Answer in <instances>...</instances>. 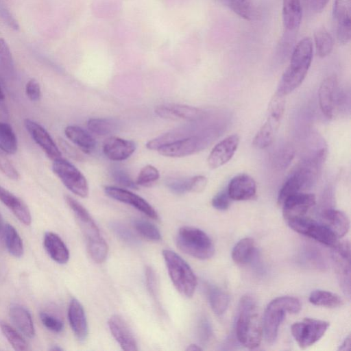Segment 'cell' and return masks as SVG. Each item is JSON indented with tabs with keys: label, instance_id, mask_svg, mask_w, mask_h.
I'll list each match as a JSON object with an SVG mask.
<instances>
[{
	"label": "cell",
	"instance_id": "6da1fadb",
	"mask_svg": "<svg viewBox=\"0 0 351 351\" xmlns=\"http://www.w3.org/2000/svg\"><path fill=\"white\" fill-rule=\"evenodd\" d=\"M263 334V320L256 301L252 295H243L236 321L237 338L244 347L254 349L259 346Z\"/></svg>",
	"mask_w": 351,
	"mask_h": 351
},
{
	"label": "cell",
	"instance_id": "7a4b0ae2",
	"mask_svg": "<svg viewBox=\"0 0 351 351\" xmlns=\"http://www.w3.org/2000/svg\"><path fill=\"white\" fill-rule=\"evenodd\" d=\"M312 59L313 42L309 37H305L295 46L276 92L286 96L299 87L306 76Z\"/></svg>",
	"mask_w": 351,
	"mask_h": 351
},
{
	"label": "cell",
	"instance_id": "3957f363",
	"mask_svg": "<svg viewBox=\"0 0 351 351\" xmlns=\"http://www.w3.org/2000/svg\"><path fill=\"white\" fill-rule=\"evenodd\" d=\"M64 199L78 221L90 256L95 263H102L107 258L108 246L97 224L88 210L75 199L68 195Z\"/></svg>",
	"mask_w": 351,
	"mask_h": 351
},
{
	"label": "cell",
	"instance_id": "277c9868",
	"mask_svg": "<svg viewBox=\"0 0 351 351\" xmlns=\"http://www.w3.org/2000/svg\"><path fill=\"white\" fill-rule=\"evenodd\" d=\"M326 152V149H320L313 157L304 161L286 180L278 193V205L281 206L288 197L313 186L325 160Z\"/></svg>",
	"mask_w": 351,
	"mask_h": 351
},
{
	"label": "cell",
	"instance_id": "5b68a950",
	"mask_svg": "<svg viewBox=\"0 0 351 351\" xmlns=\"http://www.w3.org/2000/svg\"><path fill=\"white\" fill-rule=\"evenodd\" d=\"M300 309V302L294 297L281 296L271 300L267 306L263 318V330L266 341L273 343L286 314L298 313Z\"/></svg>",
	"mask_w": 351,
	"mask_h": 351
},
{
	"label": "cell",
	"instance_id": "8992f818",
	"mask_svg": "<svg viewBox=\"0 0 351 351\" xmlns=\"http://www.w3.org/2000/svg\"><path fill=\"white\" fill-rule=\"evenodd\" d=\"M162 256L171 280L177 291L184 297H192L196 289L197 278L191 267L172 250H164Z\"/></svg>",
	"mask_w": 351,
	"mask_h": 351
},
{
	"label": "cell",
	"instance_id": "52a82bcc",
	"mask_svg": "<svg viewBox=\"0 0 351 351\" xmlns=\"http://www.w3.org/2000/svg\"><path fill=\"white\" fill-rule=\"evenodd\" d=\"M176 242L184 253L200 260L210 258L215 253V247L210 238L202 230L183 226L177 233Z\"/></svg>",
	"mask_w": 351,
	"mask_h": 351
},
{
	"label": "cell",
	"instance_id": "ba28073f",
	"mask_svg": "<svg viewBox=\"0 0 351 351\" xmlns=\"http://www.w3.org/2000/svg\"><path fill=\"white\" fill-rule=\"evenodd\" d=\"M53 161V171L63 184L76 195L86 197L89 191L88 184L81 171L62 158Z\"/></svg>",
	"mask_w": 351,
	"mask_h": 351
},
{
	"label": "cell",
	"instance_id": "9c48e42d",
	"mask_svg": "<svg viewBox=\"0 0 351 351\" xmlns=\"http://www.w3.org/2000/svg\"><path fill=\"white\" fill-rule=\"evenodd\" d=\"M287 223L298 233L326 245L333 247L338 241V238L325 225L305 216L289 220Z\"/></svg>",
	"mask_w": 351,
	"mask_h": 351
},
{
	"label": "cell",
	"instance_id": "30bf717a",
	"mask_svg": "<svg viewBox=\"0 0 351 351\" xmlns=\"http://www.w3.org/2000/svg\"><path fill=\"white\" fill-rule=\"evenodd\" d=\"M328 326L329 323L326 321L305 318L294 323L291 331L299 347L306 349L318 341L324 335Z\"/></svg>",
	"mask_w": 351,
	"mask_h": 351
},
{
	"label": "cell",
	"instance_id": "8fae6325",
	"mask_svg": "<svg viewBox=\"0 0 351 351\" xmlns=\"http://www.w3.org/2000/svg\"><path fill=\"white\" fill-rule=\"evenodd\" d=\"M332 259L343 292L350 296V245L348 241H339L333 246Z\"/></svg>",
	"mask_w": 351,
	"mask_h": 351
},
{
	"label": "cell",
	"instance_id": "7c38bea8",
	"mask_svg": "<svg viewBox=\"0 0 351 351\" xmlns=\"http://www.w3.org/2000/svg\"><path fill=\"white\" fill-rule=\"evenodd\" d=\"M206 140L203 136L190 135L176 141L160 147L157 151L164 156L180 158L191 155L205 145Z\"/></svg>",
	"mask_w": 351,
	"mask_h": 351
},
{
	"label": "cell",
	"instance_id": "4fadbf2b",
	"mask_svg": "<svg viewBox=\"0 0 351 351\" xmlns=\"http://www.w3.org/2000/svg\"><path fill=\"white\" fill-rule=\"evenodd\" d=\"M339 82L336 75L326 77L318 90L319 104L322 112L328 118H332L339 103Z\"/></svg>",
	"mask_w": 351,
	"mask_h": 351
},
{
	"label": "cell",
	"instance_id": "5bb4252c",
	"mask_svg": "<svg viewBox=\"0 0 351 351\" xmlns=\"http://www.w3.org/2000/svg\"><path fill=\"white\" fill-rule=\"evenodd\" d=\"M332 16L338 42L346 45L351 37V2L350 0H335Z\"/></svg>",
	"mask_w": 351,
	"mask_h": 351
},
{
	"label": "cell",
	"instance_id": "9a60e30c",
	"mask_svg": "<svg viewBox=\"0 0 351 351\" xmlns=\"http://www.w3.org/2000/svg\"><path fill=\"white\" fill-rule=\"evenodd\" d=\"M160 117L170 120L196 121L204 119L206 113L200 108L178 104H163L155 108Z\"/></svg>",
	"mask_w": 351,
	"mask_h": 351
},
{
	"label": "cell",
	"instance_id": "2e32d148",
	"mask_svg": "<svg viewBox=\"0 0 351 351\" xmlns=\"http://www.w3.org/2000/svg\"><path fill=\"white\" fill-rule=\"evenodd\" d=\"M104 191L110 198L133 206L148 217L153 219H158L155 209L139 195L126 189L112 186H106Z\"/></svg>",
	"mask_w": 351,
	"mask_h": 351
},
{
	"label": "cell",
	"instance_id": "e0dca14e",
	"mask_svg": "<svg viewBox=\"0 0 351 351\" xmlns=\"http://www.w3.org/2000/svg\"><path fill=\"white\" fill-rule=\"evenodd\" d=\"M316 198L312 193H298L288 197L282 204V215L287 222L297 217L305 216L315 205Z\"/></svg>",
	"mask_w": 351,
	"mask_h": 351
},
{
	"label": "cell",
	"instance_id": "ac0fdd59",
	"mask_svg": "<svg viewBox=\"0 0 351 351\" xmlns=\"http://www.w3.org/2000/svg\"><path fill=\"white\" fill-rule=\"evenodd\" d=\"M24 125L32 139L50 159L54 160L62 158L59 148L41 125L30 119H25Z\"/></svg>",
	"mask_w": 351,
	"mask_h": 351
},
{
	"label": "cell",
	"instance_id": "d6986e66",
	"mask_svg": "<svg viewBox=\"0 0 351 351\" xmlns=\"http://www.w3.org/2000/svg\"><path fill=\"white\" fill-rule=\"evenodd\" d=\"M239 144V136L232 134L217 143L210 152L208 165L212 169L218 168L227 163L235 154Z\"/></svg>",
	"mask_w": 351,
	"mask_h": 351
},
{
	"label": "cell",
	"instance_id": "ffe728a7",
	"mask_svg": "<svg viewBox=\"0 0 351 351\" xmlns=\"http://www.w3.org/2000/svg\"><path fill=\"white\" fill-rule=\"evenodd\" d=\"M108 324L112 335L123 350H138L136 339L123 317L113 315L109 318Z\"/></svg>",
	"mask_w": 351,
	"mask_h": 351
},
{
	"label": "cell",
	"instance_id": "44dd1931",
	"mask_svg": "<svg viewBox=\"0 0 351 351\" xmlns=\"http://www.w3.org/2000/svg\"><path fill=\"white\" fill-rule=\"evenodd\" d=\"M227 191L232 200H249L256 196V184L250 176L241 174L230 180Z\"/></svg>",
	"mask_w": 351,
	"mask_h": 351
},
{
	"label": "cell",
	"instance_id": "7402d4cb",
	"mask_svg": "<svg viewBox=\"0 0 351 351\" xmlns=\"http://www.w3.org/2000/svg\"><path fill=\"white\" fill-rule=\"evenodd\" d=\"M136 150V143L116 136L106 138L103 143V152L112 161H122L128 158Z\"/></svg>",
	"mask_w": 351,
	"mask_h": 351
},
{
	"label": "cell",
	"instance_id": "603a6c76",
	"mask_svg": "<svg viewBox=\"0 0 351 351\" xmlns=\"http://www.w3.org/2000/svg\"><path fill=\"white\" fill-rule=\"evenodd\" d=\"M68 319L75 337L80 341H84L88 335V323L84 308L75 298L70 301Z\"/></svg>",
	"mask_w": 351,
	"mask_h": 351
},
{
	"label": "cell",
	"instance_id": "cb8c5ba5",
	"mask_svg": "<svg viewBox=\"0 0 351 351\" xmlns=\"http://www.w3.org/2000/svg\"><path fill=\"white\" fill-rule=\"evenodd\" d=\"M321 223L325 225L338 239L347 234L350 228L348 216L334 208L324 209L321 214Z\"/></svg>",
	"mask_w": 351,
	"mask_h": 351
},
{
	"label": "cell",
	"instance_id": "d4e9b609",
	"mask_svg": "<svg viewBox=\"0 0 351 351\" xmlns=\"http://www.w3.org/2000/svg\"><path fill=\"white\" fill-rule=\"evenodd\" d=\"M302 6L300 0H283L282 24L287 33H295L302 21Z\"/></svg>",
	"mask_w": 351,
	"mask_h": 351
},
{
	"label": "cell",
	"instance_id": "484cf974",
	"mask_svg": "<svg viewBox=\"0 0 351 351\" xmlns=\"http://www.w3.org/2000/svg\"><path fill=\"white\" fill-rule=\"evenodd\" d=\"M0 201L25 225L31 223L32 218L26 204L19 197L0 185Z\"/></svg>",
	"mask_w": 351,
	"mask_h": 351
},
{
	"label": "cell",
	"instance_id": "4316f807",
	"mask_svg": "<svg viewBox=\"0 0 351 351\" xmlns=\"http://www.w3.org/2000/svg\"><path fill=\"white\" fill-rule=\"evenodd\" d=\"M44 246L49 256L58 263L64 264L69 261V251L58 234L51 232H46Z\"/></svg>",
	"mask_w": 351,
	"mask_h": 351
},
{
	"label": "cell",
	"instance_id": "83f0119b",
	"mask_svg": "<svg viewBox=\"0 0 351 351\" xmlns=\"http://www.w3.org/2000/svg\"><path fill=\"white\" fill-rule=\"evenodd\" d=\"M10 316L15 326L27 337L35 335V329L29 311L20 304H14L10 308Z\"/></svg>",
	"mask_w": 351,
	"mask_h": 351
},
{
	"label": "cell",
	"instance_id": "f1b7e54d",
	"mask_svg": "<svg viewBox=\"0 0 351 351\" xmlns=\"http://www.w3.org/2000/svg\"><path fill=\"white\" fill-rule=\"evenodd\" d=\"M64 134L73 143L85 153H90L96 146L95 138L79 126H67L64 129Z\"/></svg>",
	"mask_w": 351,
	"mask_h": 351
},
{
	"label": "cell",
	"instance_id": "f546056e",
	"mask_svg": "<svg viewBox=\"0 0 351 351\" xmlns=\"http://www.w3.org/2000/svg\"><path fill=\"white\" fill-rule=\"evenodd\" d=\"M16 76L15 66L10 49L3 38H0V77L4 82H10Z\"/></svg>",
	"mask_w": 351,
	"mask_h": 351
},
{
	"label": "cell",
	"instance_id": "4dcf8cb0",
	"mask_svg": "<svg viewBox=\"0 0 351 351\" xmlns=\"http://www.w3.org/2000/svg\"><path fill=\"white\" fill-rule=\"evenodd\" d=\"M87 127L92 133L104 136L118 131L121 127V123L116 119L93 118L88 121Z\"/></svg>",
	"mask_w": 351,
	"mask_h": 351
},
{
	"label": "cell",
	"instance_id": "1f68e13d",
	"mask_svg": "<svg viewBox=\"0 0 351 351\" xmlns=\"http://www.w3.org/2000/svg\"><path fill=\"white\" fill-rule=\"evenodd\" d=\"M254 248V241L252 238L242 239L234 245L232 258L237 265H245L251 260Z\"/></svg>",
	"mask_w": 351,
	"mask_h": 351
},
{
	"label": "cell",
	"instance_id": "d6a6232c",
	"mask_svg": "<svg viewBox=\"0 0 351 351\" xmlns=\"http://www.w3.org/2000/svg\"><path fill=\"white\" fill-rule=\"evenodd\" d=\"M240 17L252 21L256 18V8L251 0H219Z\"/></svg>",
	"mask_w": 351,
	"mask_h": 351
},
{
	"label": "cell",
	"instance_id": "836d02e7",
	"mask_svg": "<svg viewBox=\"0 0 351 351\" xmlns=\"http://www.w3.org/2000/svg\"><path fill=\"white\" fill-rule=\"evenodd\" d=\"M285 97L276 91L268 106L267 119L276 128H278L285 110Z\"/></svg>",
	"mask_w": 351,
	"mask_h": 351
},
{
	"label": "cell",
	"instance_id": "e575fe53",
	"mask_svg": "<svg viewBox=\"0 0 351 351\" xmlns=\"http://www.w3.org/2000/svg\"><path fill=\"white\" fill-rule=\"evenodd\" d=\"M309 301L314 305L327 308H337L341 306L343 304L342 298L338 295L319 289L311 292Z\"/></svg>",
	"mask_w": 351,
	"mask_h": 351
},
{
	"label": "cell",
	"instance_id": "d590c367",
	"mask_svg": "<svg viewBox=\"0 0 351 351\" xmlns=\"http://www.w3.org/2000/svg\"><path fill=\"white\" fill-rule=\"evenodd\" d=\"M3 236L8 252L14 257H21L24 251L23 244L16 229L10 224H5L3 228Z\"/></svg>",
	"mask_w": 351,
	"mask_h": 351
},
{
	"label": "cell",
	"instance_id": "8d00e7d4",
	"mask_svg": "<svg viewBox=\"0 0 351 351\" xmlns=\"http://www.w3.org/2000/svg\"><path fill=\"white\" fill-rule=\"evenodd\" d=\"M18 149L17 138L11 125L0 121V149L8 154H14Z\"/></svg>",
	"mask_w": 351,
	"mask_h": 351
},
{
	"label": "cell",
	"instance_id": "74e56055",
	"mask_svg": "<svg viewBox=\"0 0 351 351\" xmlns=\"http://www.w3.org/2000/svg\"><path fill=\"white\" fill-rule=\"evenodd\" d=\"M207 292L208 301L213 312L218 315L223 314L229 304V295L215 287H210Z\"/></svg>",
	"mask_w": 351,
	"mask_h": 351
},
{
	"label": "cell",
	"instance_id": "f35d334b",
	"mask_svg": "<svg viewBox=\"0 0 351 351\" xmlns=\"http://www.w3.org/2000/svg\"><path fill=\"white\" fill-rule=\"evenodd\" d=\"M314 41L318 56L324 58L331 53L333 49V40L325 28H319L315 32Z\"/></svg>",
	"mask_w": 351,
	"mask_h": 351
},
{
	"label": "cell",
	"instance_id": "ab89813d",
	"mask_svg": "<svg viewBox=\"0 0 351 351\" xmlns=\"http://www.w3.org/2000/svg\"><path fill=\"white\" fill-rule=\"evenodd\" d=\"M277 130L269 121H266L254 137L253 146L257 149H265L269 147L274 141Z\"/></svg>",
	"mask_w": 351,
	"mask_h": 351
},
{
	"label": "cell",
	"instance_id": "60d3db41",
	"mask_svg": "<svg viewBox=\"0 0 351 351\" xmlns=\"http://www.w3.org/2000/svg\"><path fill=\"white\" fill-rule=\"evenodd\" d=\"M0 328L2 333L15 350L25 351L28 345L23 337L11 326L5 322H0Z\"/></svg>",
	"mask_w": 351,
	"mask_h": 351
},
{
	"label": "cell",
	"instance_id": "b9f144b4",
	"mask_svg": "<svg viewBox=\"0 0 351 351\" xmlns=\"http://www.w3.org/2000/svg\"><path fill=\"white\" fill-rule=\"evenodd\" d=\"M136 231L143 237L157 241L161 239V234L158 228L149 221L136 219L133 222Z\"/></svg>",
	"mask_w": 351,
	"mask_h": 351
},
{
	"label": "cell",
	"instance_id": "7bdbcfd3",
	"mask_svg": "<svg viewBox=\"0 0 351 351\" xmlns=\"http://www.w3.org/2000/svg\"><path fill=\"white\" fill-rule=\"evenodd\" d=\"M159 177L158 170L155 167L148 165L141 169L135 182L138 186L147 187L154 184Z\"/></svg>",
	"mask_w": 351,
	"mask_h": 351
},
{
	"label": "cell",
	"instance_id": "ee69618b",
	"mask_svg": "<svg viewBox=\"0 0 351 351\" xmlns=\"http://www.w3.org/2000/svg\"><path fill=\"white\" fill-rule=\"evenodd\" d=\"M294 149L290 145H286L277 151L274 156L273 164L276 168L283 169L287 168L294 157Z\"/></svg>",
	"mask_w": 351,
	"mask_h": 351
},
{
	"label": "cell",
	"instance_id": "f6af8a7d",
	"mask_svg": "<svg viewBox=\"0 0 351 351\" xmlns=\"http://www.w3.org/2000/svg\"><path fill=\"white\" fill-rule=\"evenodd\" d=\"M110 174L114 182L120 186L132 189H138V185L122 167L113 166L111 168Z\"/></svg>",
	"mask_w": 351,
	"mask_h": 351
},
{
	"label": "cell",
	"instance_id": "bcb514c9",
	"mask_svg": "<svg viewBox=\"0 0 351 351\" xmlns=\"http://www.w3.org/2000/svg\"><path fill=\"white\" fill-rule=\"evenodd\" d=\"M110 226L116 235L125 243L132 245H136L138 243V240L134 234L122 223L112 222Z\"/></svg>",
	"mask_w": 351,
	"mask_h": 351
},
{
	"label": "cell",
	"instance_id": "7dc6e473",
	"mask_svg": "<svg viewBox=\"0 0 351 351\" xmlns=\"http://www.w3.org/2000/svg\"><path fill=\"white\" fill-rule=\"evenodd\" d=\"M0 170L8 178L16 180L20 178L17 169L7 157L6 153L0 149Z\"/></svg>",
	"mask_w": 351,
	"mask_h": 351
},
{
	"label": "cell",
	"instance_id": "c3c4849f",
	"mask_svg": "<svg viewBox=\"0 0 351 351\" xmlns=\"http://www.w3.org/2000/svg\"><path fill=\"white\" fill-rule=\"evenodd\" d=\"M40 318L43 324L49 330L60 332L64 328L63 322L58 318L49 315L46 313L41 312L40 313Z\"/></svg>",
	"mask_w": 351,
	"mask_h": 351
},
{
	"label": "cell",
	"instance_id": "681fc988",
	"mask_svg": "<svg viewBox=\"0 0 351 351\" xmlns=\"http://www.w3.org/2000/svg\"><path fill=\"white\" fill-rule=\"evenodd\" d=\"M167 188L173 193L182 195L189 192V178H173L167 182Z\"/></svg>",
	"mask_w": 351,
	"mask_h": 351
},
{
	"label": "cell",
	"instance_id": "f907efd6",
	"mask_svg": "<svg viewBox=\"0 0 351 351\" xmlns=\"http://www.w3.org/2000/svg\"><path fill=\"white\" fill-rule=\"evenodd\" d=\"M227 189L219 192L212 199L213 206L219 210H227L231 203Z\"/></svg>",
	"mask_w": 351,
	"mask_h": 351
},
{
	"label": "cell",
	"instance_id": "816d5d0a",
	"mask_svg": "<svg viewBox=\"0 0 351 351\" xmlns=\"http://www.w3.org/2000/svg\"><path fill=\"white\" fill-rule=\"evenodd\" d=\"M0 19L10 29L18 31L20 26L7 7L0 1Z\"/></svg>",
	"mask_w": 351,
	"mask_h": 351
},
{
	"label": "cell",
	"instance_id": "f5cc1de1",
	"mask_svg": "<svg viewBox=\"0 0 351 351\" xmlns=\"http://www.w3.org/2000/svg\"><path fill=\"white\" fill-rule=\"evenodd\" d=\"M25 93L32 101H38L41 97V89L38 82L36 79H30L26 84Z\"/></svg>",
	"mask_w": 351,
	"mask_h": 351
},
{
	"label": "cell",
	"instance_id": "db71d44e",
	"mask_svg": "<svg viewBox=\"0 0 351 351\" xmlns=\"http://www.w3.org/2000/svg\"><path fill=\"white\" fill-rule=\"evenodd\" d=\"M207 179L204 176H196L189 178V192L200 193L204 190Z\"/></svg>",
	"mask_w": 351,
	"mask_h": 351
},
{
	"label": "cell",
	"instance_id": "11a10c76",
	"mask_svg": "<svg viewBox=\"0 0 351 351\" xmlns=\"http://www.w3.org/2000/svg\"><path fill=\"white\" fill-rule=\"evenodd\" d=\"M145 278L147 287L150 294L154 298H156L158 288L157 278L154 271L150 267H147L145 269Z\"/></svg>",
	"mask_w": 351,
	"mask_h": 351
},
{
	"label": "cell",
	"instance_id": "9f6ffc18",
	"mask_svg": "<svg viewBox=\"0 0 351 351\" xmlns=\"http://www.w3.org/2000/svg\"><path fill=\"white\" fill-rule=\"evenodd\" d=\"M60 145L61 148L64 150V152L68 154L70 157L73 159L81 160H82V156L73 147L69 145L68 143L64 141L62 139L60 141Z\"/></svg>",
	"mask_w": 351,
	"mask_h": 351
},
{
	"label": "cell",
	"instance_id": "6f0895ef",
	"mask_svg": "<svg viewBox=\"0 0 351 351\" xmlns=\"http://www.w3.org/2000/svg\"><path fill=\"white\" fill-rule=\"evenodd\" d=\"M310 8L315 12H321L329 0H306Z\"/></svg>",
	"mask_w": 351,
	"mask_h": 351
},
{
	"label": "cell",
	"instance_id": "680465c9",
	"mask_svg": "<svg viewBox=\"0 0 351 351\" xmlns=\"http://www.w3.org/2000/svg\"><path fill=\"white\" fill-rule=\"evenodd\" d=\"M210 328L209 323L203 319L201 321L199 326V335L202 341H206L210 336Z\"/></svg>",
	"mask_w": 351,
	"mask_h": 351
},
{
	"label": "cell",
	"instance_id": "91938a15",
	"mask_svg": "<svg viewBox=\"0 0 351 351\" xmlns=\"http://www.w3.org/2000/svg\"><path fill=\"white\" fill-rule=\"evenodd\" d=\"M350 335L346 338V339L343 341V342L341 343V345L339 348V350L341 351H346L349 350L350 348Z\"/></svg>",
	"mask_w": 351,
	"mask_h": 351
},
{
	"label": "cell",
	"instance_id": "94428289",
	"mask_svg": "<svg viewBox=\"0 0 351 351\" xmlns=\"http://www.w3.org/2000/svg\"><path fill=\"white\" fill-rule=\"evenodd\" d=\"M202 350V348L196 344H191L186 349L187 351H200Z\"/></svg>",
	"mask_w": 351,
	"mask_h": 351
},
{
	"label": "cell",
	"instance_id": "6125c7cd",
	"mask_svg": "<svg viewBox=\"0 0 351 351\" xmlns=\"http://www.w3.org/2000/svg\"><path fill=\"white\" fill-rule=\"evenodd\" d=\"M50 350L51 351H61V350H63V349L62 348H60V346H54L53 347H52Z\"/></svg>",
	"mask_w": 351,
	"mask_h": 351
},
{
	"label": "cell",
	"instance_id": "be15d7a7",
	"mask_svg": "<svg viewBox=\"0 0 351 351\" xmlns=\"http://www.w3.org/2000/svg\"><path fill=\"white\" fill-rule=\"evenodd\" d=\"M4 99V94H3V92L2 90V88L0 86V99L1 100H3Z\"/></svg>",
	"mask_w": 351,
	"mask_h": 351
},
{
	"label": "cell",
	"instance_id": "e7e4bbea",
	"mask_svg": "<svg viewBox=\"0 0 351 351\" xmlns=\"http://www.w3.org/2000/svg\"><path fill=\"white\" fill-rule=\"evenodd\" d=\"M1 215H0V228H1Z\"/></svg>",
	"mask_w": 351,
	"mask_h": 351
}]
</instances>
